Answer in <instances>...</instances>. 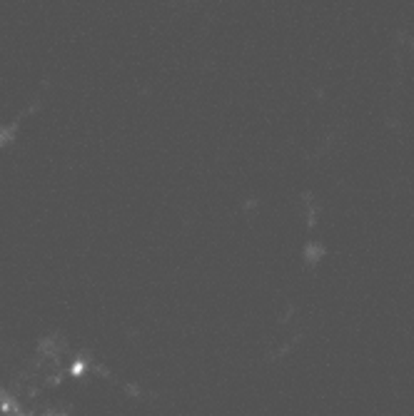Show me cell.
Listing matches in <instances>:
<instances>
[{
  "mask_svg": "<svg viewBox=\"0 0 414 416\" xmlns=\"http://www.w3.org/2000/svg\"><path fill=\"white\" fill-rule=\"evenodd\" d=\"M15 125H18V120H13V122H8V125H0V145H5L8 140H13Z\"/></svg>",
  "mask_w": 414,
  "mask_h": 416,
  "instance_id": "6da1fadb",
  "label": "cell"
}]
</instances>
